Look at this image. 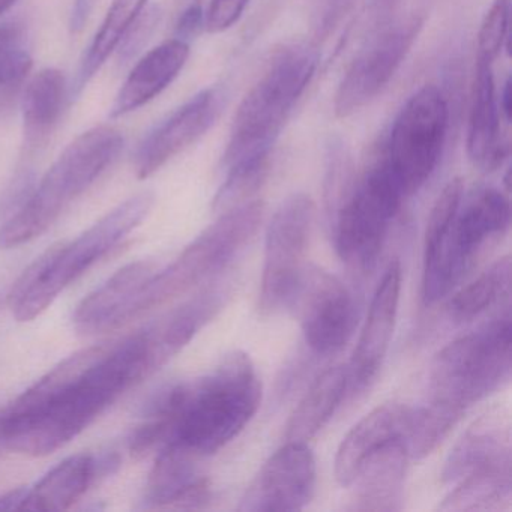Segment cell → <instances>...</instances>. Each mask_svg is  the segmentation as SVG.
I'll return each instance as SVG.
<instances>
[{"label": "cell", "mask_w": 512, "mask_h": 512, "mask_svg": "<svg viewBox=\"0 0 512 512\" xmlns=\"http://www.w3.org/2000/svg\"><path fill=\"white\" fill-rule=\"evenodd\" d=\"M67 100L64 73L56 68L40 71L29 82L23 97V133L28 148L37 149L47 142L58 125Z\"/></svg>", "instance_id": "cell-27"}, {"label": "cell", "mask_w": 512, "mask_h": 512, "mask_svg": "<svg viewBox=\"0 0 512 512\" xmlns=\"http://www.w3.org/2000/svg\"><path fill=\"white\" fill-rule=\"evenodd\" d=\"M152 374L146 332L106 352L37 412L0 416V442L11 451L46 457L85 431L119 395Z\"/></svg>", "instance_id": "cell-1"}, {"label": "cell", "mask_w": 512, "mask_h": 512, "mask_svg": "<svg viewBox=\"0 0 512 512\" xmlns=\"http://www.w3.org/2000/svg\"><path fill=\"white\" fill-rule=\"evenodd\" d=\"M28 494V487L8 491L7 494L0 497V509H4V511H23Z\"/></svg>", "instance_id": "cell-39"}, {"label": "cell", "mask_w": 512, "mask_h": 512, "mask_svg": "<svg viewBox=\"0 0 512 512\" xmlns=\"http://www.w3.org/2000/svg\"><path fill=\"white\" fill-rule=\"evenodd\" d=\"M250 0H211L205 11V31L208 34H223L241 19Z\"/></svg>", "instance_id": "cell-35"}, {"label": "cell", "mask_w": 512, "mask_h": 512, "mask_svg": "<svg viewBox=\"0 0 512 512\" xmlns=\"http://www.w3.org/2000/svg\"><path fill=\"white\" fill-rule=\"evenodd\" d=\"M151 193L137 194L101 218L71 244H62L40 283L11 307L17 322H32L53 304L59 293L103 259L148 217Z\"/></svg>", "instance_id": "cell-10"}, {"label": "cell", "mask_w": 512, "mask_h": 512, "mask_svg": "<svg viewBox=\"0 0 512 512\" xmlns=\"http://www.w3.org/2000/svg\"><path fill=\"white\" fill-rule=\"evenodd\" d=\"M151 262H134L116 271L103 286L89 293L74 313V325L82 334L115 331L134 319L140 292L155 274Z\"/></svg>", "instance_id": "cell-17"}, {"label": "cell", "mask_w": 512, "mask_h": 512, "mask_svg": "<svg viewBox=\"0 0 512 512\" xmlns=\"http://www.w3.org/2000/svg\"><path fill=\"white\" fill-rule=\"evenodd\" d=\"M511 287V257L497 259L472 283L455 293L448 311L457 322H469L481 316L488 308L508 298Z\"/></svg>", "instance_id": "cell-31"}, {"label": "cell", "mask_w": 512, "mask_h": 512, "mask_svg": "<svg viewBox=\"0 0 512 512\" xmlns=\"http://www.w3.org/2000/svg\"><path fill=\"white\" fill-rule=\"evenodd\" d=\"M20 31L16 26H4L0 28V55L7 52L14 44L19 43Z\"/></svg>", "instance_id": "cell-41"}, {"label": "cell", "mask_w": 512, "mask_h": 512, "mask_svg": "<svg viewBox=\"0 0 512 512\" xmlns=\"http://www.w3.org/2000/svg\"><path fill=\"white\" fill-rule=\"evenodd\" d=\"M316 458L307 443L286 442L263 464L248 485L242 512L299 511L316 490Z\"/></svg>", "instance_id": "cell-14"}, {"label": "cell", "mask_w": 512, "mask_h": 512, "mask_svg": "<svg viewBox=\"0 0 512 512\" xmlns=\"http://www.w3.org/2000/svg\"><path fill=\"white\" fill-rule=\"evenodd\" d=\"M160 13L157 8H151L148 13L140 14L139 19L131 26L130 31L125 35L124 44L121 47L122 61H130L148 43L154 29L157 28Z\"/></svg>", "instance_id": "cell-36"}, {"label": "cell", "mask_w": 512, "mask_h": 512, "mask_svg": "<svg viewBox=\"0 0 512 512\" xmlns=\"http://www.w3.org/2000/svg\"><path fill=\"white\" fill-rule=\"evenodd\" d=\"M448 127V101L434 85L416 91L395 116L380 157L406 199L415 196L436 172Z\"/></svg>", "instance_id": "cell-8"}, {"label": "cell", "mask_w": 512, "mask_h": 512, "mask_svg": "<svg viewBox=\"0 0 512 512\" xmlns=\"http://www.w3.org/2000/svg\"><path fill=\"white\" fill-rule=\"evenodd\" d=\"M314 202L308 194L295 193L283 200L266 230L265 263L259 310L271 316L289 307L305 269V254L314 224Z\"/></svg>", "instance_id": "cell-11"}, {"label": "cell", "mask_w": 512, "mask_h": 512, "mask_svg": "<svg viewBox=\"0 0 512 512\" xmlns=\"http://www.w3.org/2000/svg\"><path fill=\"white\" fill-rule=\"evenodd\" d=\"M410 407L403 403H385L371 410L346 434L335 455V478L349 487L365 461L382 446L403 437Z\"/></svg>", "instance_id": "cell-21"}, {"label": "cell", "mask_w": 512, "mask_h": 512, "mask_svg": "<svg viewBox=\"0 0 512 512\" xmlns=\"http://www.w3.org/2000/svg\"><path fill=\"white\" fill-rule=\"evenodd\" d=\"M422 25L421 19L413 17L383 32L356 56L335 91L334 113L338 119L350 118L385 91L418 40Z\"/></svg>", "instance_id": "cell-13"}, {"label": "cell", "mask_w": 512, "mask_h": 512, "mask_svg": "<svg viewBox=\"0 0 512 512\" xmlns=\"http://www.w3.org/2000/svg\"><path fill=\"white\" fill-rule=\"evenodd\" d=\"M101 464L92 455L77 454L56 464L29 488L23 511H65L70 509L91 487Z\"/></svg>", "instance_id": "cell-25"}, {"label": "cell", "mask_w": 512, "mask_h": 512, "mask_svg": "<svg viewBox=\"0 0 512 512\" xmlns=\"http://www.w3.org/2000/svg\"><path fill=\"white\" fill-rule=\"evenodd\" d=\"M124 149L121 131L109 125L80 134L59 155L37 190L0 229V250L20 247L43 235L82 196Z\"/></svg>", "instance_id": "cell-4"}, {"label": "cell", "mask_w": 512, "mask_h": 512, "mask_svg": "<svg viewBox=\"0 0 512 512\" xmlns=\"http://www.w3.org/2000/svg\"><path fill=\"white\" fill-rule=\"evenodd\" d=\"M260 401L256 365L250 355L235 350L202 379L166 389L167 443H178L202 458L215 454L244 430Z\"/></svg>", "instance_id": "cell-2"}, {"label": "cell", "mask_w": 512, "mask_h": 512, "mask_svg": "<svg viewBox=\"0 0 512 512\" xmlns=\"http://www.w3.org/2000/svg\"><path fill=\"white\" fill-rule=\"evenodd\" d=\"M511 0H493L482 19L476 43V64L494 65L508 44Z\"/></svg>", "instance_id": "cell-33"}, {"label": "cell", "mask_w": 512, "mask_h": 512, "mask_svg": "<svg viewBox=\"0 0 512 512\" xmlns=\"http://www.w3.org/2000/svg\"><path fill=\"white\" fill-rule=\"evenodd\" d=\"M404 200L407 199L400 185L377 155L332 215V236L338 256L371 271Z\"/></svg>", "instance_id": "cell-7"}, {"label": "cell", "mask_w": 512, "mask_h": 512, "mask_svg": "<svg viewBox=\"0 0 512 512\" xmlns=\"http://www.w3.org/2000/svg\"><path fill=\"white\" fill-rule=\"evenodd\" d=\"M146 2L148 0H115L113 2L77 74L76 85H74V91L77 94L101 70L107 58L121 46L125 35L142 14Z\"/></svg>", "instance_id": "cell-29"}, {"label": "cell", "mask_w": 512, "mask_h": 512, "mask_svg": "<svg viewBox=\"0 0 512 512\" xmlns=\"http://www.w3.org/2000/svg\"><path fill=\"white\" fill-rule=\"evenodd\" d=\"M95 0H74L73 13H71L70 28L71 31H82L91 16Z\"/></svg>", "instance_id": "cell-38"}, {"label": "cell", "mask_w": 512, "mask_h": 512, "mask_svg": "<svg viewBox=\"0 0 512 512\" xmlns=\"http://www.w3.org/2000/svg\"><path fill=\"white\" fill-rule=\"evenodd\" d=\"M511 314L443 347L431 362V400L466 412L508 382L512 368Z\"/></svg>", "instance_id": "cell-5"}, {"label": "cell", "mask_w": 512, "mask_h": 512, "mask_svg": "<svg viewBox=\"0 0 512 512\" xmlns=\"http://www.w3.org/2000/svg\"><path fill=\"white\" fill-rule=\"evenodd\" d=\"M511 457V434L506 416L490 413L473 422L449 452L443 482H458L473 470Z\"/></svg>", "instance_id": "cell-23"}, {"label": "cell", "mask_w": 512, "mask_h": 512, "mask_svg": "<svg viewBox=\"0 0 512 512\" xmlns=\"http://www.w3.org/2000/svg\"><path fill=\"white\" fill-rule=\"evenodd\" d=\"M221 107L223 94L209 88L175 110L140 143L134 160L137 178H151L176 155L202 139L220 116Z\"/></svg>", "instance_id": "cell-15"}, {"label": "cell", "mask_w": 512, "mask_h": 512, "mask_svg": "<svg viewBox=\"0 0 512 512\" xmlns=\"http://www.w3.org/2000/svg\"><path fill=\"white\" fill-rule=\"evenodd\" d=\"M184 8L178 14L175 25V38L187 41L197 37L205 29L203 2H182Z\"/></svg>", "instance_id": "cell-37"}, {"label": "cell", "mask_w": 512, "mask_h": 512, "mask_svg": "<svg viewBox=\"0 0 512 512\" xmlns=\"http://www.w3.org/2000/svg\"><path fill=\"white\" fill-rule=\"evenodd\" d=\"M272 154L260 155L226 170V181L215 194L212 209L215 214H223L250 202L268 179Z\"/></svg>", "instance_id": "cell-32"}, {"label": "cell", "mask_w": 512, "mask_h": 512, "mask_svg": "<svg viewBox=\"0 0 512 512\" xmlns=\"http://www.w3.org/2000/svg\"><path fill=\"white\" fill-rule=\"evenodd\" d=\"M10 101L11 98H8L7 95L2 94V92H0V109H2V107L4 106H7V104L10 103Z\"/></svg>", "instance_id": "cell-43"}, {"label": "cell", "mask_w": 512, "mask_h": 512, "mask_svg": "<svg viewBox=\"0 0 512 512\" xmlns=\"http://www.w3.org/2000/svg\"><path fill=\"white\" fill-rule=\"evenodd\" d=\"M464 410L431 400L425 406L410 407L403 439L410 458L428 457L463 418Z\"/></svg>", "instance_id": "cell-30"}, {"label": "cell", "mask_w": 512, "mask_h": 512, "mask_svg": "<svg viewBox=\"0 0 512 512\" xmlns=\"http://www.w3.org/2000/svg\"><path fill=\"white\" fill-rule=\"evenodd\" d=\"M200 455L169 442L158 452L146 484L149 508H205L211 500L209 482L200 473Z\"/></svg>", "instance_id": "cell-18"}, {"label": "cell", "mask_w": 512, "mask_h": 512, "mask_svg": "<svg viewBox=\"0 0 512 512\" xmlns=\"http://www.w3.org/2000/svg\"><path fill=\"white\" fill-rule=\"evenodd\" d=\"M511 223L509 199L496 188L485 187L461 202L449 232L424 251L422 299L436 304L445 298L472 265L473 257L491 236L502 235Z\"/></svg>", "instance_id": "cell-9"}, {"label": "cell", "mask_w": 512, "mask_h": 512, "mask_svg": "<svg viewBox=\"0 0 512 512\" xmlns=\"http://www.w3.org/2000/svg\"><path fill=\"white\" fill-rule=\"evenodd\" d=\"M401 293V265L392 260L374 292L358 344L347 367L349 392L364 391L379 373L394 335Z\"/></svg>", "instance_id": "cell-16"}, {"label": "cell", "mask_w": 512, "mask_h": 512, "mask_svg": "<svg viewBox=\"0 0 512 512\" xmlns=\"http://www.w3.org/2000/svg\"><path fill=\"white\" fill-rule=\"evenodd\" d=\"M305 343L317 355L343 349L358 323V305L346 284L319 266H305L290 299Z\"/></svg>", "instance_id": "cell-12"}, {"label": "cell", "mask_w": 512, "mask_h": 512, "mask_svg": "<svg viewBox=\"0 0 512 512\" xmlns=\"http://www.w3.org/2000/svg\"><path fill=\"white\" fill-rule=\"evenodd\" d=\"M497 100H499V109L500 113H502L503 121L506 124L511 122V80L506 79L505 83H503L502 91L497 95Z\"/></svg>", "instance_id": "cell-40"}, {"label": "cell", "mask_w": 512, "mask_h": 512, "mask_svg": "<svg viewBox=\"0 0 512 512\" xmlns=\"http://www.w3.org/2000/svg\"><path fill=\"white\" fill-rule=\"evenodd\" d=\"M182 2H203V0H182Z\"/></svg>", "instance_id": "cell-44"}, {"label": "cell", "mask_w": 512, "mask_h": 512, "mask_svg": "<svg viewBox=\"0 0 512 512\" xmlns=\"http://www.w3.org/2000/svg\"><path fill=\"white\" fill-rule=\"evenodd\" d=\"M263 211L262 202L250 200L218 215L217 220L203 230L172 265L152 275L140 292L133 316L185 295L226 268L256 235Z\"/></svg>", "instance_id": "cell-6"}, {"label": "cell", "mask_w": 512, "mask_h": 512, "mask_svg": "<svg viewBox=\"0 0 512 512\" xmlns=\"http://www.w3.org/2000/svg\"><path fill=\"white\" fill-rule=\"evenodd\" d=\"M464 199V181L461 178H454L448 182L440 191L431 208L430 217L425 229L424 251L433 248L454 224L458 209Z\"/></svg>", "instance_id": "cell-34"}, {"label": "cell", "mask_w": 512, "mask_h": 512, "mask_svg": "<svg viewBox=\"0 0 512 512\" xmlns=\"http://www.w3.org/2000/svg\"><path fill=\"white\" fill-rule=\"evenodd\" d=\"M349 394L346 365L323 371L287 422L286 442L308 443L322 431Z\"/></svg>", "instance_id": "cell-24"}, {"label": "cell", "mask_w": 512, "mask_h": 512, "mask_svg": "<svg viewBox=\"0 0 512 512\" xmlns=\"http://www.w3.org/2000/svg\"><path fill=\"white\" fill-rule=\"evenodd\" d=\"M317 65L319 53L307 43L286 44L272 55L236 110L221 160L224 170L272 154L296 103L313 80Z\"/></svg>", "instance_id": "cell-3"}, {"label": "cell", "mask_w": 512, "mask_h": 512, "mask_svg": "<svg viewBox=\"0 0 512 512\" xmlns=\"http://www.w3.org/2000/svg\"><path fill=\"white\" fill-rule=\"evenodd\" d=\"M16 2L17 0H0V16L7 13V11L10 10Z\"/></svg>", "instance_id": "cell-42"}, {"label": "cell", "mask_w": 512, "mask_h": 512, "mask_svg": "<svg viewBox=\"0 0 512 512\" xmlns=\"http://www.w3.org/2000/svg\"><path fill=\"white\" fill-rule=\"evenodd\" d=\"M443 499L440 511H497L509 505L511 457L473 470Z\"/></svg>", "instance_id": "cell-28"}, {"label": "cell", "mask_w": 512, "mask_h": 512, "mask_svg": "<svg viewBox=\"0 0 512 512\" xmlns=\"http://www.w3.org/2000/svg\"><path fill=\"white\" fill-rule=\"evenodd\" d=\"M410 457L403 439L391 440L374 452L349 487L352 511L392 512L403 508L404 482Z\"/></svg>", "instance_id": "cell-20"}, {"label": "cell", "mask_w": 512, "mask_h": 512, "mask_svg": "<svg viewBox=\"0 0 512 512\" xmlns=\"http://www.w3.org/2000/svg\"><path fill=\"white\" fill-rule=\"evenodd\" d=\"M190 58V44L173 38L146 53L131 71L110 110L112 118H121L151 103L172 85Z\"/></svg>", "instance_id": "cell-22"}, {"label": "cell", "mask_w": 512, "mask_h": 512, "mask_svg": "<svg viewBox=\"0 0 512 512\" xmlns=\"http://www.w3.org/2000/svg\"><path fill=\"white\" fill-rule=\"evenodd\" d=\"M502 121L493 65L476 64L467 127V155L473 166L482 172H494L508 158L509 143L503 136Z\"/></svg>", "instance_id": "cell-19"}, {"label": "cell", "mask_w": 512, "mask_h": 512, "mask_svg": "<svg viewBox=\"0 0 512 512\" xmlns=\"http://www.w3.org/2000/svg\"><path fill=\"white\" fill-rule=\"evenodd\" d=\"M220 296L217 292L203 293L146 332L152 371L178 355L193 340L199 329L220 310Z\"/></svg>", "instance_id": "cell-26"}]
</instances>
